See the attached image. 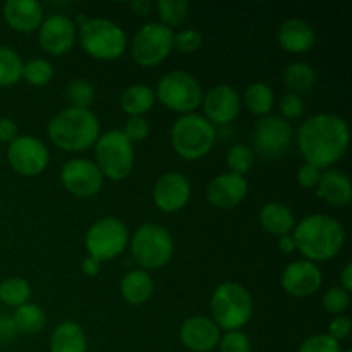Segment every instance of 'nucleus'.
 <instances>
[{
  "mask_svg": "<svg viewBox=\"0 0 352 352\" xmlns=\"http://www.w3.org/2000/svg\"><path fill=\"white\" fill-rule=\"evenodd\" d=\"M2 16L17 33H33L43 23V7L34 0H7L2 6Z\"/></svg>",
  "mask_w": 352,
  "mask_h": 352,
  "instance_id": "obj_21",
  "label": "nucleus"
},
{
  "mask_svg": "<svg viewBox=\"0 0 352 352\" xmlns=\"http://www.w3.org/2000/svg\"><path fill=\"white\" fill-rule=\"evenodd\" d=\"M131 9L138 14V16H148L151 12V9L155 7V3H151L150 0H138V2L131 3Z\"/></svg>",
  "mask_w": 352,
  "mask_h": 352,
  "instance_id": "obj_48",
  "label": "nucleus"
},
{
  "mask_svg": "<svg viewBox=\"0 0 352 352\" xmlns=\"http://www.w3.org/2000/svg\"><path fill=\"white\" fill-rule=\"evenodd\" d=\"M17 136H19L17 124L9 117H2L0 119V143L10 144Z\"/></svg>",
  "mask_w": 352,
  "mask_h": 352,
  "instance_id": "obj_45",
  "label": "nucleus"
},
{
  "mask_svg": "<svg viewBox=\"0 0 352 352\" xmlns=\"http://www.w3.org/2000/svg\"><path fill=\"white\" fill-rule=\"evenodd\" d=\"M316 195L329 205L344 208L352 199V186L351 179L344 172L330 168L322 174L318 186H316Z\"/></svg>",
  "mask_w": 352,
  "mask_h": 352,
  "instance_id": "obj_23",
  "label": "nucleus"
},
{
  "mask_svg": "<svg viewBox=\"0 0 352 352\" xmlns=\"http://www.w3.org/2000/svg\"><path fill=\"white\" fill-rule=\"evenodd\" d=\"M155 9H157L158 16H160V23L167 28H177L182 26L186 23L189 16V3L184 0H160V2L155 3Z\"/></svg>",
  "mask_w": 352,
  "mask_h": 352,
  "instance_id": "obj_33",
  "label": "nucleus"
},
{
  "mask_svg": "<svg viewBox=\"0 0 352 352\" xmlns=\"http://www.w3.org/2000/svg\"><path fill=\"white\" fill-rule=\"evenodd\" d=\"M79 43L89 57L96 60L112 62L122 57L126 52L127 34L113 21L93 17V19L81 21Z\"/></svg>",
  "mask_w": 352,
  "mask_h": 352,
  "instance_id": "obj_5",
  "label": "nucleus"
},
{
  "mask_svg": "<svg viewBox=\"0 0 352 352\" xmlns=\"http://www.w3.org/2000/svg\"><path fill=\"white\" fill-rule=\"evenodd\" d=\"M254 302L250 291L237 282H223L210 299L212 320L220 330H241L253 316Z\"/></svg>",
  "mask_w": 352,
  "mask_h": 352,
  "instance_id": "obj_4",
  "label": "nucleus"
},
{
  "mask_svg": "<svg viewBox=\"0 0 352 352\" xmlns=\"http://www.w3.org/2000/svg\"><path fill=\"white\" fill-rule=\"evenodd\" d=\"M122 133L133 144L141 143L150 134V122L144 117H129Z\"/></svg>",
  "mask_w": 352,
  "mask_h": 352,
  "instance_id": "obj_41",
  "label": "nucleus"
},
{
  "mask_svg": "<svg viewBox=\"0 0 352 352\" xmlns=\"http://www.w3.org/2000/svg\"><path fill=\"white\" fill-rule=\"evenodd\" d=\"M155 282L151 275L144 270H131L124 275L120 282V294L124 301L133 306H141L153 296Z\"/></svg>",
  "mask_w": 352,
  "mask_h": 352,
  "instance_id": "obj_26",
  "label": "nucleus"
},
{
  "mask_svg": "<svg viewBox=\"0 0 352 352\" xmlns=\"http://www.w3.org/2000/svg\"><path fill=\"white\" fill-rule=\"evenodd\" d=\"M23 78L31 86H47L54 78V65L47 58H31L23 65Z\"/></svg>",
  "mask_w": 352,
  "mask_h": 352,
  "instance_id": "obj_34",
  "label": "nucleus"
},
{
  "mask_svg": "<svg viewBox=\"0 0 352 352\" xmlns=\"http://www.w3.org/2000/svg\"><path fill=\"white\" fill-rule=\"evenodd\" d=\"M292 239L305 260L320 263L332 260L340 253L346 243V230L333 217L313 213L296 223Z\"/></svg>",
  "mask_w": 352,
  "mask_h": 352,
  "instance_id": "obj_2",
  "label": "nucleus"
},
{
  "mask_svg": "<svg viewBox=\"0 0 352 352\" xmlns=\"http://www.w3.org/2000/svg\"><path fill=\"white\" fill-rule=\"evenodd\" d=\"M31 298L30 282L21 277H9L0 282V302L9 308H19Z\"/></svg>",
  "mask_w": 352,
  "mask_h": 352,
  "instance_id": "obj_32",
  "label": "nucleus"
},
{
  "mask_svg": "<svg viewBox=\"0 0 352 352\" xmlns=\"http://www.w3.org/2000/svg\"><path fill=\"white\" fill-rule=\"evenodd\" d=\"M217 141V129L199 113H186L170 129V144L184 160H199L212 151Z\"/></svg>",
  "mask_w": 352,
  "mask_h": 352,
  "instance_id": "obj_6",
  "label": "nucleus"
},
{
  "mask_svg": "<svg viewBox=\"0 0 352 352\" xmlns=\"http://www.w3.org/2000/svg\"><path fill=\"white\" fill-rule=\"evenodd\" d=\"M47 133L55 146L74 153L95 146L100 138V122L89 109L69 107L52 117Z\"/></svg>",
  "mask_w": 352,
  "mask_h": 352,
  "instance_id": "obj_3",
  "label": "nucleus"
},
{
  "mask_svg": "<svg viewBox=\"0 0 352 352\" xmlns=\"http://www.w3.org/2000/svg\"><path fill=\"white\" fill-rule=\"evenodd\" d=\"M278 109H280L282 119H298L305 112V100H302V96L296 95V93H287V95L282 96Z\"/></svg>",
  "mask_w": 352,
  "mask_h": 352,
  "instance_id": "obj_42",
  "label": "nucleus"
},
{
  "mask_svg": "<svg viewBox=\"0 0 352 352\" xmlns=\"http://www.w3.org/2000/svg\"><path fill=\"white\" fill-rule=\"evenodd\" d=\"M244 105L253 116L267 117L270 116L275 105L274 89L263 81H256L250 85L244 93Z\"/></svg>",
  "mask_w": 352,
  "mask_h": 352,
  "instance_id": "obj_28",
  "label": "nucleus"
},
{
  "mask_svg": "<svg viewBox=\"0 0 352 352\" xmlns=\"http://www.w3.org/2000/svg\"><path fill=\"white\" fill-rule=\"evenodd\" d=\"M82 274L86 275V277H96V275L100 274V270H102V261H98L96 258H91V256H86L85 260H82Z\"/></svg>",
  "mask_w": 352,
  "mask_h": 352,
  "instance_id": "obj_47",
  "label": "nucleus"
},
{
  "mask_svg": "<svg viewBox=\"0 0 352 352\" xmlns=\"http://www.w3.org/2000/svg\"><path fill=\"white\" fill-rule=\"evenodd\" d=\"M284 82L291 93L301 96L302 93H308L315 88L316 74L315 69L306 62H292L284 71Z\"/></svg>",
  "mask_w": 352,
  "mask_h": 352,
  "instance_id": "obj_30",
  "label": "nucleus"
},
{
  "mask_svg": "<svg viewBox=\"0 0 352 352\" xmlns=\"http://www.w3.org/2000/svg\"><path fill=\"white\" fill-rule=\"evenodd\" d=\"M88 256L98 261H110L122 254L129 246V229L126 223L116 217L98 219L88 229L85 237Z\"/></svg>",
  "mask_w": 352,
  "mask_h": 352,
  "instance_id": "obj_10",
  "label": "nucleus"
},
{
  "mask_svg": "<svg viewBox=\"0 0 352 352\" xmlns=\"http://www.w3.org/2000/svg\"><path fill=\"white\" fill-rule=\"evenodd\" d=\"M14 327L17 332H23L26 336H36L47 325V315L40 306L33 305V302H26V305L16 308L12 315Z\"/></svg>",
  "mask_w": 352,
  "mask_h": 352,
  "instance_id": "obj_29",
  "label": "nucleus"
},
{
  "mask_svg": "<svg viewBox=\"0 0 352 352\" xmlns=\"http://www.w3.org/2000/svg\"><path fill=\"white\" fill-rule=\"evenodd\" d=\"M174 50V31L162 23H148L138 30L131 43V55L141 67L164 64Z\"/></svg>",
  "mask_w": 352,
  "mask_h": 352,
  "instance_id": "obj_11",
  "label": "nucleus"
},
{
  "mask_svg": "<svg viewBox=\"0 0 352 352\" xmlns=\"http://www.w3.org/2000/svg\"><path fill=\"white\" fill-rule=\"evenodd\" d=\"M95 164L105 179L124 181L134 168L133 143L119 129L100 134L95 143Z\"/></svg>",
  "mask_w": 352,
  "mask_h": 352,
  "instance_id": "obj_8",
  "label": "nucleus"
},
{
  "mask_svg": "<svg viewBox=\"0 0 352 352\" xmlns=\"http://www.w3.org/2000/svg\"><path fill=\"white\" fill-rule=\"evenodd\" d=\"M16 327H14L12 318H0V346L9 342L16 336Z\"/></svg>",
  "mask_w": 352,
  "mask_h": 352,
  "instance_id": "obj_46",
  "label": "nucleus"
},
{
  "mask_svg": "<svg viewBox=\"0 0 352 352\" xmlns=\"http://www.w3.org/2000/svg\"><path fill=\"white\" fill-rule=\"evenodd\" d=\"M191 199V182L181 172H167L153 188V201L165 213H177Z\"/></svg>",
  "mask_w": 352,
  "mask_h": 352,
  "instance_id": "obj_17",
  "label": "nucleus"
},
{
  "mask_svg": "<svg viewBox=\"0 0 352 352\" xmlns=\"http://www.w3.org/2000/svg\"><path fill=\"white\" fill-rule=\"evenodd\" d=\"M157 100L172 112L195 113L203 102V88L198 79L186 71H170L162 76L155 91Z\"/></svg>",
  "mask_w": 352,
  "mask_h": 352,
  "instance_id": "obj_9",
  "label": "nucleus"
},
{
  "mask_svg": "<svg viewBox=\"0 0 352 352\" xmlns=\"http://www.w3.org/2000/svg\"><path fill=\"white\" fill-rule=\"evenodd\" d=\"M260 223L272 236H291L296 227V217L287 205L272 201L261 208Z\"/></svg>",
  "mask_w": 352,
  "mask_h": 352,
  "instance_id": "obj_24",
  "label": "nucleus"
},
{
  "mask_svg": "<svg viewBox=\"0 0 352 352\" xmlns=\"http://www.w3.org/2000/svg\"><path fill=\"white\" fill-rule=\"evenodd\" d=\"M315 40V30L305 19L292 17V19L284 21L278 28L277 41L289 54H305V52L311 50Z\"/></svg>",
  "mask_w": 352,
  "mask_h": 352,
  "instance_id": "obj_22",
  "label": "nucleus"
},
{
  "mask_svg": "<svg viewBox=\"0 0 352 352\" xmlns=\"http://www.w3.org/2000/svg\"><path fill=\"white\" fill-rule=\"evenodd\" d=\"M349 302L351 294L347 291H344L340 285L330 287L329 291L323 294V309L329 311L330 315H342V313L349 308Z\"/></svg>",
  "mask_w": 352,
  "mask_h": 352,
  "instance_id": "obj_37",
  "label": "nucleus"
},
{
  "mask_svg": "<svg viewBox=\"0 0 352 352\" xmlns=\"http://www.w3.org/2000/svg\"><path fill=\"white\" fill-rule=\"evenodd\" d=\"M205 119L213 126H229L241 112V95L229 85L213 86L203 95Z\"/></svg>",
  "mask_w": 352,
  "mask_h": 352,
  "instance_id": "obj_16",
  "label": "nucleus"
},
{
  "mask_svg": "<svg viewBox=\"0 0 352 352\" xmlns=\"http://www.w3.org/2000/svg\"><path fill=\"white\" fill-rule=\"evenodd\" d=\"M349 126L333 113H316L306 119L298 131V148L306 164L329 168L340 162L349 148Z\"/></svg>",
  "mask_w": 352,
  "mask_h": 352,
  "instance_id": "obj_1",
  "label": "nucleus"
},
{
  "mask_svg": "<svg viewBox=\"0 0 352 352\" xmlns=\"http://www.w3.org/2000/svg\"><path fill=\"white\" fill-rule=\"evenodd\" d=\"M23 58L10 47L0 45V88L16 86L23 79Z\"/></svg>",
  "mask_w": 352,
  "mask_h": 352,
  "instance_id": "obj_31",
  "label": "nucleus"
},
{
  "mask_svg": "<svg viewBox=\"0 0 352 352\" xmlns=\"http://www.w3.org/2000/svg\"><path fill=\"white\" fill-rule=\"evenodd\" d=\"M9 165L24 177L40 175L50 162V153L43 141L34 136H17L7 150Z\"/></svg>",
  "mask_w": 352,
  "mask_h": 352,
  "instance_id": "obj_13",
  "label": "nucleus"
},
{
  "mask_svg": "<svg viewBox=\"0 0 352 352\" xmlns=\"http://www.w3.org/2000/svg\"><path fill=\"white\" fill-rule=\"evenodd\" d=\"M220 352H251V340L241 330L226 332L220 337Z\"/></svg>",
  "mask_w": 352,
  "mask_h": 352,
  "instance_id": "obj_39",
  "label": "nucleus"
},
{
  "mask_svg": "<svg viewBox=\"0 0 352 352\" xmlns=\"http://www.w3.org/2000/svg\"><path fill=\"white\" fill-rule=\"evenodd\" d=\"M76 34V24L71 17L65 14H54L41 23L38 41L48 55L60 57L74 47Z\"/></svg>",
  "mask_w": 352,
  "mask_h": 352,
  "instance_id": "obj_15",
  "label": "nucleus"
},
{
  "mask_svg": "<svg viewBox=\"0 0 352 352\" xmlns=\"http://www.w3.org/2000/svg\"><path fill=\"white\" fill-rule=\"evenodd\" d=\"M322 168L315 167V165L305 164L301 168L298 170V182L301 188L305 189H313L318 186L320 179H322Z\"/></svg>",
  "mask_w": 352,
  "mask_h": 352,
  "instance_id": "obj_43",
  "label": "nucleus"
},
{
  "mask_svg": "<svg viewBox=\"0 0 352 352\" xmlns=\"http://www.w3.org/2000/svg\"><path fill=\"white\" fill-rule=\"evenodd\" d=\"M299 352H342V347L329 333H315L301 344Z\"/></svg>",
  "mask_w": 352,
  "mask_h": 352,
  "instance_id": "obj_38",
  "label": "nucleus"
},
{
  "mask_svg": "<svg viewBox=\"0 0 352 352\" xmlns=\"http://www.w3.org/2000/svg\"><path fill=\"white\" fill-rule=\"evenodd\" d=\"M278 250L284 254H291L296 251V243L292 236H282L278 237Z\"/></svg>",
  "mask_w": 352,
  "mask_h": 352,
  "instance_id": "obj_50",
  "label": "nucleus"
},
{
  "mask_svg": "<svg viewBox=\"0 0 352 352\" xmlns=\"http://www.w3.org/2000/svg\"><path fill=\"white\" fill-rule=\"evenodd\" d=\"M203 45V34L198 30H182L174 34V48L181 54H192Z\"/></svg>",
  "mask_w": 352,
  "mask_h": 352,
  "instance_id": "obj_40",
  "label": "nucleus"
},
{
  "mask_svg": "<svg viewBox=\"0 0 352 352\" xmlns=\"http://www.w3.org/2000/svg\"><path fill=\"white\" fill-rule=\"evenodd\" d=\"M250 184L243 175L220 174L213 179L206 189V198L212 206L219 210H232L246 199Z\"/></svg>",
  "mask_w": 352,
  "mask_h": 352,
  "instance_id": "obj_19",
  "label": "nucleus"
},
{
  "mask_svg": "<svg viewBox=\"0 0 352 352\" xmlns=\"http://www.w3.org/2000/svg\"><path fill=\"white\" fill-rule=\"evenodd\" d=\"M346 352H352V351H346Z\"/></svg>",
  "mask_w": 352,
  "mask_h": 352,
  "instance_id": "obj_51",
  "label": "nucleus"
},
{
  "mask_svg": "<svg viewBox=\"0 0 352 352\" xmlns=\"http://www.w3.org/2000/svg\"><path fill=\"white\" fill-rule=\"evenodd\" d=\"M131 254L141 270H158L174 256V239L160 223H143L129 239Z\"/></svg>",
  "mask_w": 352,
  "mask_h": 352,
  "instance_id": "obj_7",
  "label": "nucleus"
},
{
  "mask_svg": "<svg viewBox=\"0 0 352 352\" xmlns=\"http://www.w3.org/2000/svg\"><path fill=\"white\" fill-rule=\"evenodd\" d=\"M340 287L347 292L352 291V265L351 263H347L346 267H344L342 274H340Z\"/></svg>",
  "mask_w": 352,
  "mask_h": 352,
  "instance_id": "obj_49",
  "label": "nucleus"
},
{
  "mask_svg": "<svg viewBox=\"0 0 352 352\" xmlns=\"http://www.w3.org/2000/svg\"><path fill=\"white\" fill-rule=\"evenodd\" d=\"M294 131L289 120L277 116L261 117L253 133L254 150L267 158H277L291 148Z\"/></svg>",
  "mask_w": 352,
  "mask_h": 352,
  "instance_id": "obj_14",
  "label": "nucleus"
},
{
  "mask_svg": "<svg viewBox=\"0 0 352 352\" xmlns=\"http://www.w3.org/2000/svg\"><path fill=\"white\" fill-rule=\"evenodd\" d=\"M351 318H347V316H336V318L330 322L329 325V336L332 337V339H336L337 342H340V340L347 339L351 333Z\"/></svg>",
  "mask_w": 352,
  "mask_h": 352,
  "instance_id": "obj_44",
  "label": "nucleus"
},
{
  "mask_svg": "<svg viewBox=\"0 0 352 352\" xmlns=\"http://www.w3.org/2000/svg\"><path fill=\"white\" fill-rule=\"evenodd\" d=\"M67 100L71 102V107L76 109H89V105L95 100V88L86 79H72L65 89Z\"/></svg>",
  "mask_w": 352,
  "mask_h": 352,
  "instance_id": "obj_36",
  "label": "nucleus"
},
{
  "mask_svg": "<svg viewBox=\"0 0 352 352\" xmlns=\"http://www.w3.org/2000/svg\"><path fill=\"white\" fill-rule=\"evenodd\" d=\"M181 342L192 352H210L215 349L222 337V330L208 316H191L181 327Z\"/></svg>",
  "mask_w": 352,
  "mask_h": 352,
  "instance_id": "obj_20",
  "label": "nucleus"
},
{
  "mask_svg": "<svg viewBox=\"0 0 352 352\" xmlns=\"http://www.w3.org/2000/svg\"><path fill=\"white\" fill-rule=\"evenodd\" d=\"M157 96L155 91L146 85H133L126 88L120 95V109L129 117H144V113L153 109Z\"/></svg>",
  "mask_w": 352,
  "mask_h": 352,
  "instance_id": "obj_27",
  "label": "nucleus"
},
{
  "mask_svg": "<svg viewBox=\"0 0 352 352\" xmlns=\"http://www.w3.org/2000/svg\"><path fill=\"white\" fill-rule=\"evenodd\" d=\"M227 165L230 168V174L246 175L254 164V150L248 144H234L227 153Z\"/></svg>",
  "mask_w": 352,
  "mask_h": 352,
  "instance_id": "obj_35",
  "label": "nucleus"
},
{
  "mask_svg": "<svg viewBox=\"0 0 352 352\" xmlns=\"http://www.w3.org/2000/svg\"><path fill=\"white\" fill-rule=\"evenodd\" d=\"M282 289L292 298H308L316 294L323 284L322 270L308 260L292 261L287 265L280 278Z\"/></svg>",
  "mask_w": 352,
  "mask_h": 352,
  "instance_id": "obj_18",
  "label": "nucleus"
},
{
  "mask_svg": "<svg viewBox=\"0 0 352 352\" xmlns=\"http://www.w3.org/2000/svg\"><path fill=\"white\" fill-rule=\"evenodd\" d=\"M60 182L65 191L76 198H91L102 191L105 177L88 158H72L62 167Z\"/></svg>",
  "mask_w": 352,
  "mask_h": 352,
  "instance_id": "obj_12",
  "label": "nucleus"
},
{
  "mask_svg": "<svg viewBox=\"0 0 352 352\" xmlns=\"http://www.w3.org/2000/svg\"><path fill=\"white\" fill-rule=\"evenodd\" d=\"M50 352H88L85 330L76 322H62L50 337Z\"/></svg>",
  "mask_w": 352,
  "mask_h": 352,
  "instance_id": "obj_25",
  "label": "nucleus"
}]
</instances>
